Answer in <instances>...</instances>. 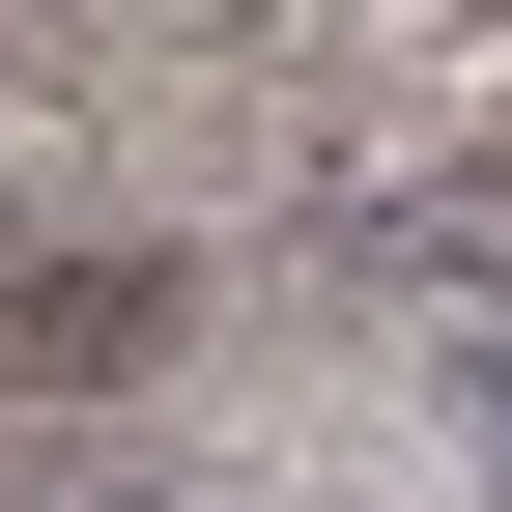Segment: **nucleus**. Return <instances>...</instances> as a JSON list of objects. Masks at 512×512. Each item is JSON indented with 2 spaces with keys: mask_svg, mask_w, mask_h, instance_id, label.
Returning <instances> with one entry per match:
<instances>
[{
  "mask_svg": "<svg viewBox=\"0 0 512 512\" xmlns=\"http://www.w3.org/2000/svg\"><path fill=\"white\" fill-rule=\"evenodd\" d=\"M114 370H171V256H57L0 313V399H114Z\"/></svg>",
  "mask_w": 512,
  "mask_h": 512,
  "instance_id": "1",
  "label": "nucleus"
},
{
  "mask_svg": "<svg viewBox=\"0 0 512 512\" xmlns=\"http://www.w3.org/2000/svg\"><path fill=\"white\" fill-rule=\"evenodd\" d=\"M342 256H370V285H512V143H484V171H399V200H342Z\"/></svg>",
  "mask_w": 512,
  "mask_h": 512,
  "instance_id": "2",
  "label": "nucleus"
},
{
  "mask_svg": "<svg viewBox=\"0 0 512 512\" xmlns=\"http://www.w3.org/2000/svg\"><path fill=\"white\" fill-rule=\"evenodd\" d=\"M456 456L512 484V313H484V342H456Z\"/></svg>",
  "mask_w": 512,
  "mask_h": 512,
  "instance_id": "3",
  "label": "nucleus"
}]
</instances>
